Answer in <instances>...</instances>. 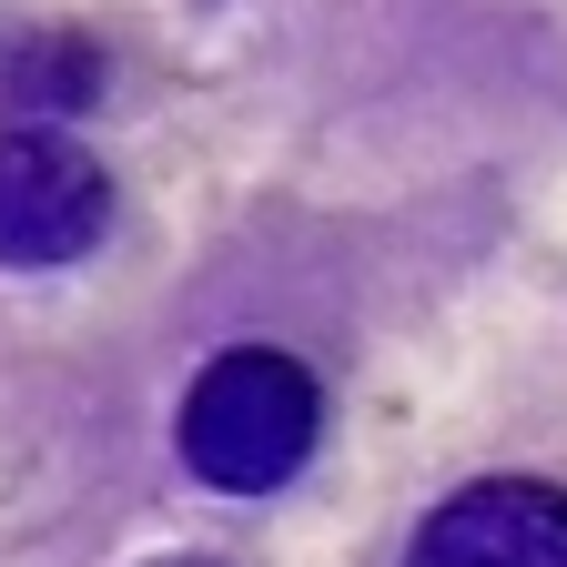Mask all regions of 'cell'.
I'll use <instances>...</instances> for the list:
<instances>
[{"mask_svg": "<svg viewBox=\"0 0 567 567\" xmlns=\"http://www.w3.org/2000/svg\"><path fill=\"white\" fill-rule=\"evenodd\" d=\"M112 224V173L71 132H0V264H71Z\"/></svg>", "mask_w": 567, "mask_h": 567, "instance_id": "7a4b0ae2", "label": "cell"}, {"mask_svg": "<svg viewBox=\"0 0 567 567\" xmlns=\"http://www.w3.org/2000/svg\"><path fill=\"white\" fill-rule=\"evenodd\" d=\"M315 436H324V395H315V375L295 354H274V344L213 354L193 375V395H183V466L203 486H224V496L284 486L315 456Z\"/></svg>", "mask_w": 567, "mask_h": 567, "instance_id": "6da1fadb", "label": "cell"}, {"mask_svg": "<svg viewBox=\"0 0 567 567\" xmlns=\"http://www.w3.org/2000/svg\"><path fill=\"white\" fill-rule=\"evenodd\" d=\"M405 567H567V486L486 476L415 527Z\"/></svg>", "mask_w": 567, "mask_h": 567, "instance_id": "3957f363", "label": "cell"}]
</instances>
